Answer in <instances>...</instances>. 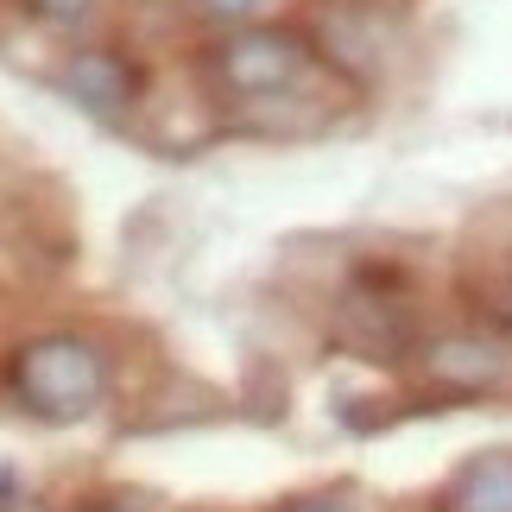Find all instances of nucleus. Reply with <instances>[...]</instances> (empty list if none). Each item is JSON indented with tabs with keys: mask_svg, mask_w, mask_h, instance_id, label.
<instances>
[{
	"mask_svg": "<svg viewBox=\"0 0 512 512\" xmlns=\"http://www.w3.org/2000/svg\"><path fill=\"white\" fill-rule=\"evenodd\" d=\"M13 392H19V405H26L32 418L76 424L108 399V354L89 336H70V329L32 336L13 354Z\"/></svg>",
	"mask_w": 512,
	"mask_h": 512,
	"instance_id": "f257e3e1",
	"label": "nucleus"
},
{
	"mask_svg": "<svg viewBox=\"0 0 512 512\" xmlns=\"http://www.w3.org/2000/svg\"><path fill=\"white\" fill-rule=\"evenodd\" d=\"M310 64H317L310 38L285 32V26H234L209 51V76L228 95H241V102H279L310 76Z\"/></svg>",
	"mask_w": 512,
	"mask_h": 512,
	"instance_id": "f03ea898",
	"label": "nucleus"
},
{
	"mask_svg": "<svg viewBox=\"0 0 512 512\" xmlns=\"http://www.w3.org/2000/svg\"><path fill=\"white\" fill-rule=\"evenodd\" d=\"M336 342L361 361H411L418 354V317L399 291V272H361L336 304Z\"/></svg>",
	"mask_w": 512,
	"mask_h": 512,
	"instance_id": "7ed1b4c3",
	"label": "nucleus"
},
{
	"mask_svg": "<svg viewBox=\"0 0 512 512\" xmlns=\"http://www.w3.org/2000/svg\"><path fill=\"white\" fill-rule=\"evenodd\" d=\"M418 373L443 399H487L512 386V348L500 336H437L418 348Z\"/></svg>",
	"mask_w": 512,
	"mask_h": 512,
	"instance_id": "20e7f679",
	"label": "nucleus"
},
{
	"mask_svg": "<svg viewBox=\"0 0 512 512\" xmlns=\"http://www.w3.org/2000/svg\"><path fill=\"white\" fill-rule=\"evenodd\" d=\"M57 83H64V95L76 108L102 114V121H114V114L133 108V95H140V76H133V64L114 45H83L64 57V70H57Z\"/></svg>",
	"mask_w": 512,
	"mask_h": 512,
	"instance_id": "39448f33",
	"label": "nucleus"
},
{
	"mask_svg": "<svg viewBox=\"0 0 512 512\" xmlns=\"http://www.w3.org/2000/svg\"><path fill=\"white\" fill-rule=\"evenodd\" d=\"M443 512H512V449H481L443 487Z\"/></svg>",
	"mask_w": 512,
	"mask_h": 512,
	"instance_id": "423d86ee",
	"label": "nucleus"
},
{
	"mask_svg": "<svg viewBox=\"0 0 512 512\" xmlns=\"http://www.w3.org/2000/svg\"><path fill=\"white\" fill-rule=\"evenodd\" d=\"M38 26H51V32H76V26H89L95 19V0H19Z\"/></svg>",
	"mask_w": 512,
	"mask_h": 512,
	"instance_id": "0eeeda50",
	"label": "nucleus"
},
{
	"mask_svg": "<svg viewBox=\"0 0 512 512\" xmlns=\"http://www.w3.org/2000/svg\"><path fill=\"white\" fill-rule=\"evenodd\" d=\"M266 7H272V0H196V13H203V19H215V26H260V19H266Z\"/></svg>",
	"mask_w": 512,
	"mask_h": 512,
	"instance_id": "6e6552de",
	"label": "nucleus"
},
{
	"mask_svg": "<svg viewBox=\"0 0 512 512\" xmlns=\"http://www.w3.org/2000/svg\"><path fill=\"white\" fill-rule=\"evenodd\" d=\"M0 512H45V506L19 487V475H0Z\"/></svg>",
	"mask_w": 512,
	"mask_h": 512,
	"instance_id": "1a4fd4ad",
	"label": "nucleus"
},
{
	"mask_svg": "<svg viewBox=\"0 0 512 512\" xmlns=\"http://www.w3.org/2000/svg\"><path fill=\"white\" fill-rule=\"evenodd\" d=\"M285 512H354V506H348L342 494H317V500H291Z\"/></svg>",
	"mask_w": 512,
	"mask_h": 512,
	"instance_id": "9d476101",
	"label": "nucleus"
},
{
	"mask_svg": "<svg viewBox=\"0 0 512 512\" xmlns=\"http://www.w3.org/2000/svg\"><path fill=\"white\" fill-rule=\"evenodd\" d=\"M494 323H500V329H506V342H512V285H506V291H500V304H494Z\"/></svg>",
	"mask_w": 512,
	"mask_h": 512,
	"instance_id": "9b49d317",
	"label": "nucleus"
},
{
	"mask_svg": "<svg viewBox=\"0 0 512 512\" xmlns=\"http://www.w3.org/2000/svg\"><path fill=\"white\" fill-rule=\"evenodd\" d=\"M76 512H133L127 500H89V506H76Z\"/></svg>",
	"mask_w": 512,
	"mask_h": 512,
	"instance_id": "f8f14e48",
	"label": "nucleus"
}]
</instances>
